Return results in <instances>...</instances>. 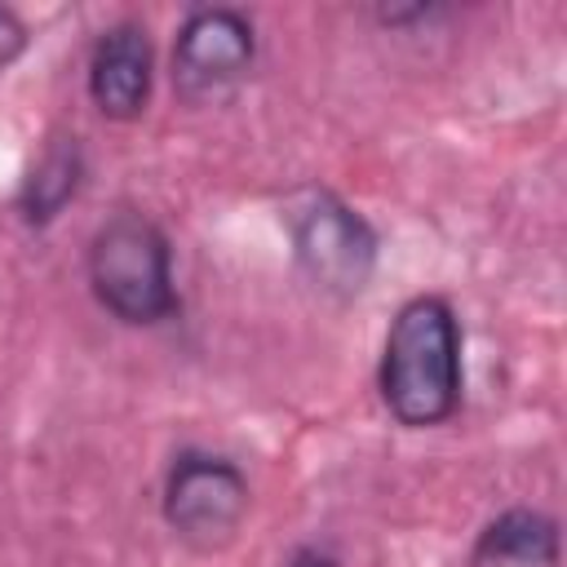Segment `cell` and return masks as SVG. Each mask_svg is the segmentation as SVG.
Here are the masks:
<instances>
[{
    "instance_id": "8fae6325",
    "label": "cell",
    "mask_w": 567,
    "mask_h": 567,
    "mask_svg": "<svg viewBox=\"0 0 567 567\" xmlns=\"http://www.w3.org/2000/svg\"><path fill=\"white\" fill-rule=\"evenodd\" d=\"M430 18H443L439 4H408V9H377V22L381 27H408V22H430Z\"/></svg>"
},
{
    "instance_id": "277c9868",
    "label": "cell",
    "mask_w": 567,
    "mask_h": 567,
    "mask_svg": "<svg viewBox=\"0 0 567 567\" xmlns=\"http://www.w3.org/2000/svg\"><path fill=\"white\" fill-rule=\"evenodd\" d=\"M252 509L248 474L208 447L173 452L164 483H159V514L164 527L195 554H221L239 540Z\"/></svg>"
},
{
    "instance_id": "6da1fadb",
    "label": "cell",
    "mask_w": 567,
    "mask_h": 567,
    "mask_svg": "<svg viewBox=\"0 0 567 567\" xmlns=\"http://www.w3.org/2000/svg\"><path fill=\"white\" fill-rule=\"evenodd\" d=\"M465 337L447 297H408L381 341L377 394L385 412L408 430H434L456 416L465 394Z\"/></svg>"
},
{
    "instance_id": "5b68a950",
    "label": "cell",
    "mask_w": 567,
    "mask_h": 567,
    "mask_svg": "<svg viewBox=\"0 0 567 567\" xmlns=\"http://www.w3.org/2000/svg\"><path fill=\"white\" fill-rule=\"evenodd\" d=\"M257 62V27L230 4L190 9L173 35L168 75L186 106H208L235 93Z\"/></svg>"
},
{
    "instance_id": "7a4b0ae2",
    "label": "cell",
    "mask_w": 567,
    "mask_h": 567,
    "mask_svg": "<svg viewBox=\"0 0 567 567\" xmlns=\"http://www.w3.org/2000/svg\"><path fill=\"white\" fill-rule=\"evenodd\" d=\"M93 301L124 328H159L177 315V275L168 230L142 208H115L84 248Z\"/></svg>"
},
{
    "instance_id": "30bf717a",
    "label": "cell",
    "mask_w": 567,
    "mask_h": 567,
    "mask_svg": "<svg viewBox=\"0 0 567 567\" xmlns=\"http://www.w3.org/2000/svg\"><path fill=\"white\" fill-rule=\"evenodd\" d=\"M284 567H346V563L337 558V549H328V545H319V540H306V545H297V549L284 558Z\"/></svg>"
},
{
    "instance_id": "8992f818",
    "label": "cell",
    "mask_w": 567,
    "mask_h": 567,
    "mask_svg": "<svg viewBox=\"0 0 567 567\" xmlns=\"http://www.w3.org/2000/svg\"><path fill=\"white\" fill-rule=\"evenodd\" d=\"M84 89L102 120H115V124L142 120V111L151 106V89H155V44L142 22L133 18L111 22L93 40Z\"/></svg>"
},
{
    "instance_id": "ba28073f",
    "label": "cell",
    "mask_w": 567,
    "mask_h": 567,
    "mask_svg": "<svg viewBox=\"0 0 567 567\" xmlns=\"http://www.w3.org/2000/svg\"><path fill=\"white\" fill-rule=\"evenodd\" d=\"M84 173H89L84 142L75 133H49L18 182V217L35 230L53 226L66 213V204H75Z\"/></svg>"
},
{
    "instance_id": "9c48e42d",
    "label": "cell",
    "mask_w": 567,
    "mask_h": 567,
    "mask_svg": "<svg viewBox=\"0 0 567 567\" xmlns=\"http://www.w3.org/2000/svg\"><path fill=\"white\" fill-rule=\"evenodd\" d=\"M27 44H31V27L22 22L18 9L0 4V71H9L27 53Z\"/></svg>"
},
{
    "instance_id": "52a82bcc",
    "label": "cell",
    "mask_w": 567,
    "mask_h": 567,
    "mask_svg": "<svg viewBox=\"0 0 567 567\" xmlns=\"http://www.w3.org/2000/svg\"><path fill=\"white\" fill-rule=\"evenodd\" d=\"M465 567H563L558 518L536 505L501 509L478 527Z\"/></svg>"
},
{
    "instance_id": "3957f363",
    "label": "cell",
    "mask_w": 567,
    "mask_h": 567,
    "mask_svg": "<svg viewBox=\"0 0 567 567\" xmlns=\"http://www.w3.org/2000/svg\"><path fill=\"white\" fill-rule=\"evenodd\" d=\"M284 235L292 244V261L310 288L332 301H354L377 275L381 239L372 221L332 186L301 182L279 204Z\"/></svg>"
}]
</instances>
